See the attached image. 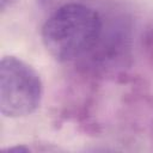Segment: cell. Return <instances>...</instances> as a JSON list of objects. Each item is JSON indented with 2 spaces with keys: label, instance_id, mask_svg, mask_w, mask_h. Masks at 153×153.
<instances>
[{
  "label": "cell",
  "instance_id": "1",
  "mask_svg": "<svg viewBox=\"0 0 153 153\" xmlns=\"http://www.w3.org/2000/svg\"><path fill=\"white\" fill-rule=\"evenodd\" d=\"M103 29L102 18L92 7L69 2L53 11L42 27V42L57 61L67 62L93 48Z\"/></svg>",
  "mask_w": 153,
  "mask_h": 153
},
{
  "label": "cell",
  "instance_id": "5",
  "mask_svg": "<svg viewBox=\"0 0 153 153\" xmlns=\"http://www.w3.org/2000/svg\"><path fill=\"white\" fill-rule=\"evenodd\" d=\"M41 1H42V4H43V5H45V6L50 7V6L56 5L57 2H60L61 0H41Z\"/></svg>",
  "mask_w": 153,
  "mask_h": 153
},
{
  "label": "cell",
  "instance_id": "2",
  "mask_svg": "<svg viewBox=\"0 0 153 153\" xmlns=\"http://www.w3.org/2000/svg\"><path fill=\"white\" fill-rule=\"evenodd\" d=\"M43 97L39 74L16 56L0 62V111L6 117H24L35 112Z\"/></svg>",
  "mask_w": 153,
  "mask_h": 153
},
{
  "label": "cell",
  "instance_id": "4",
  "mask_svg": "<svg viewBox=\"0 0 153 153\" xmlns=\"http://www.w3.org/2000/svg\"><path fill=\"white\" fill-rule=\"evenodd\" d=\"M7 151H11V152H13V151H16V152H29L30 149L25 146H17V147H11Z\"/></svg>",
  "mask_w": 153,
  "mask_h": 153
},
{
  "label": "cell",
  "instance_id": "3",
  "mask_svg": "<svg viewBox=\"0 0 153 153\" xmlns=\"http://www.w3.org/2000/svg\"><path fill=\"white\" fill-rule=\"evenodd\" d=\"M14 1H16V0H0V10H1V12L4 13L8 7L12 6V4H13Z\"/></svg>",
  "mask_w": 153,
  "mask_h": 153
}]
</instances>
